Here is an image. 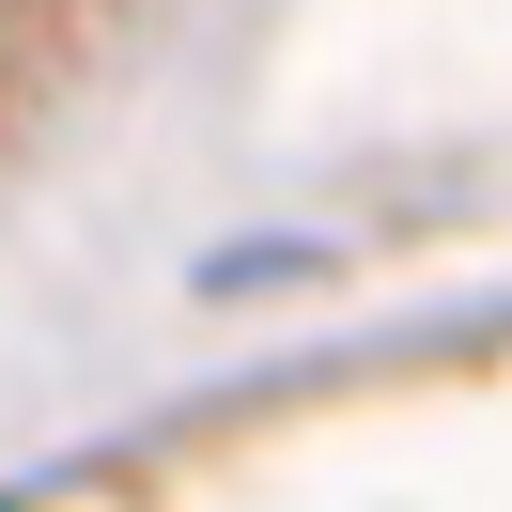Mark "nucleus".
<instances>
[]
</instances>
